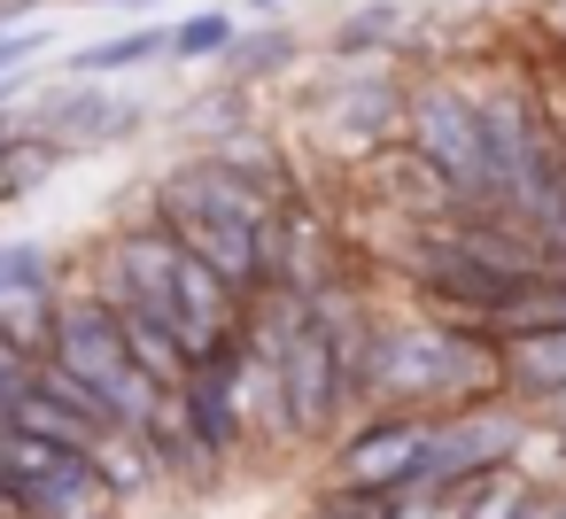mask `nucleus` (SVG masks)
<instances>
[{"label": "nucleus", "instance_id": "7", "mask_svg": "<svg viewBox=\"0 0 566 519\" xmlns=\"http://www.w3.org/2000/svg\"><path fill=\"white\" fill-rule=\"evenodd\" d=\"M496 357H504V388H520V395H566V326L504 333Z\"/></svg>", "mask_w": 566, "mask_h": 519}, {"label": "nucleus", "instance_id": "6", "mask_svg": "<svg viewBox=\"0 0 566 519\" xmlns=\"http://www.w3.org/2000/svg\"><path fill=\"white\" fill-rule=\"evenodd\" d=\"M419 449H427V419H419V411H373V419L342 442V488L403 496L411 473H419Z\"/></svg>", "mask_w": 566, "mask_h": 519}, {"label": "nucleus", "instance_id": "10", "mask_svg": "<svg viewBox=\"0 0 566 519\" xmlns=\"http://www.w3.org/2000/svg\"><path fill=\"white\" fill-rule=\"evenodd\" d=\"M156 55H171V32H117V40H94V47H78V71L86 78H102V71H140V63H156Z\"/></svg>", "mask_w": 566, "mask_h": 519}, {"label": "nucleus", "instance_id": "12", "mask_svg": "<svg viewBox=\"0 0 566 519\" xmlns=\"http://www.w3.org/2000/svg\"><path fill=\"white\" fill-rule=\"evenodd\" d=\"M241 40V24L226 17V9H202V17H187V24H171V55L179 63H202V55H226Z\"/></svg>", "mask_w": 566, "mask_h": 519}, {"label": "nucleus", "instance_id": "14", "mask_svg": "<svg viewBox=\"0 0 566 519\" xmlns=\"http://www.w3.org/2000/svg\"><path fill=\"white\" fill-rule=\"evenodd\" d=\"M396 17H403V9H396V0H373V9H365V17H349V24L334 32V47H342V55H357V47H380V40L396 32Z\"/></svg>", "mask_w": 566, "mask_h": 519}, {"label": "nucleus", "instance_id": "2", "mask_svg": "<svg viewBox=\"0 0 566 519\" xmlns=\"http://www.w3.org/2000/svg\"><path fill=\"white\" fill-rule=\"evenodd\" d=\"M403 133H411V163L450 194V202H489V218H520L512 202V179L481 133V102H465L458 86L427 78L411 102H403Z\"/></svg>", "mask_w": 566, "mask_h": 519}, {"label": "nucleus", "instance_id": "9", "mask_svg": "<svg viewBox=\"0 0 566 519\" xmlns=\"http://www.w3.org/2000/svg\"><path fill=\"white\" fill-rule=\"evenodd\" d=\"M86 465H94V480L109 488V496H125V488H140V480H156L164 465L148 457V442L133 434V426H109L94 449H86Z\"/></svg>", "mask_w": 566, "mask_h": 519}, {"label": "nucleus", "instance_id": "5", "mask_svg": "<svg viewBox=\"0 0 566 519\" xmlns=\"http://www.w3.org/2000/svg\"><path fill=\"white\" fill-rule=\"evenodd\" d=\"M512 442H520V426L504 411H489V403L450 411V419H427V449H419L411 488H465V480L496 473L512 457Z\"/></svg>", "mask_w": 566, "mask_h": 519}, {"label": "nucleus", "instance_id": "8", "mask_svg": "<svg viewBox=\"0 0 566 519\" xmlns=\"http://www.w3.org/2000/svg\"><path fill=\"white\" fill-rule=\"evenodd\" d=\"M133 125H140V109H133V102H117V94H102V86H86V94H71V102H55V109H48V133H55L63 148L117 140V133H133Z\"/></svg>", "mask_w": 566, "mask_h": 519}, {"label": "nucleus", "instance_id": "19", "mask_svg": "<svg viewBox=\"0 0 566 519\" xmlns=\"http://www.w3.org/2000/svg\"><path fill=\"white\" fill-rule=\"evenodd\" d=\"M558 140H566V133H558Z\"/></svg>", "mask_w": 566, "mask_h": 519}, {"label": "nucleus", "instance_id": "4", "mask_svg": "<svg viewBox=\"0 0 566 519\" xmlns=\"http://www.w3.org/2000/svg\"><path fill=\"white\" fill-rule=\"evenodd\" d=\"M280 395H287V426L295 442L334 434V419L349 411L342 395V318L334 303H303L280 333Z\"/></svg>", "mask_w": 566, "mask_h": 519}, {"label": "nucleus", "instance_id": "18", "mask_svg": "<svg viewBox=\"0 0 566 519\" xmlns=\"http://www.w3.org/2000/svg\"><path fill=\"white\" fill-rule=\"evenodd\" d=\"M558 403H566V395H558Z\"/></svg>", "mask_w": 566, "mask_h": 519}, {"label": "nucleus", "instance_id": "16", "mask_svg": "<svg viewBox=\"0 0 566 519\" xmlns=\"http://www.w3.org/2000/svg\"><path fill=\"white\" fill-rule=\"evenodd\" d=\"M249 9H272V0H249Z\"/></svg>", "mask_w": 566, "mask_h": 519}, {"label": "nucleus", "instance_id": "11", "mask_svg": "<svg viewBox=\"0 0 566 519\" xmlns=\"http://www.w3.org/2000/svg\"><path fill=\"white\" fill-rule=\"evenodd\" d=\"M48 279H55V256L40 241H9V248H0V310L48 295Z\"/></svg>", "mask_w": 566, "mask_h": 519}, {"label": "nucleus", "instance_id": "13", "mask_svg": "<svg viewBox=\"0 0 566 519\" xmlns=\"http://www.w3.org/2000/svg\"><path fill=\"white\" fill-rule=\"evenodd\" d=\"M226 55H233V78H241V86H256V78H272L280 63H295V32H280V24H272V32L233 40Z\"/></svg>", "mask_w": 566, "mask_h": 519}, {"label": "nucleus", "instance_id": "3", "mask_svg": "<svg viewBox=\"0 0 566 519\" xmlns=\"http://www.w3.org/2000/svg\"><path fill=\"white\" fill-rule=\"evenodd\" d=\"M504 388V357L489 333H450V326H388V364H380V411H473L481 395ZM427 419V411H419Z\"/></svg>", "mask_w": 566, "mask_h": 519}, {"label": "nucleus", "instance_id": "15", "mask_svg": "<svg viewBox=\"0 0 566 519\" xmlns=\"http://www.w3.org/2000/svg\"><path fill=\"white\" fill-rule=\"evenodd\" d=\"M40 47H48V32H0V78H17Z\"/></svg>", "mask_w": 566, "mask_h": 519}, {"label": "nucleus", "instance_id": "17", "mask_svg": "<svg viewBox=\"0 0 566 519\" xmlns=\"http://www.w3.org/2000/svg\"><path fill=\"white\" fill-rule=\"evenodd\" d=\"M78 519H102V511H78Z\"/></svg>", "mask_w": 566, "mask_h": 519}, {"label": "nucleus", "instance_id": "1", "mask_svg": "<svg viewBox=\"0 0 566 519\" xmlns=\"http://www.w3.org/2000/svg\"><path fill=\"white\" fill-rule=\"evenodd\" d=\"M94 295L148 310V318L187 349V364H195V372H202V364H218V357L241 341V326H249V303H241V295H233L202 256H187L156 218H148V225H133V233H117L109 272H102V287H94Z\"/></svg>", "mask_w": 566, "mask_h": 519}]
</instances>
